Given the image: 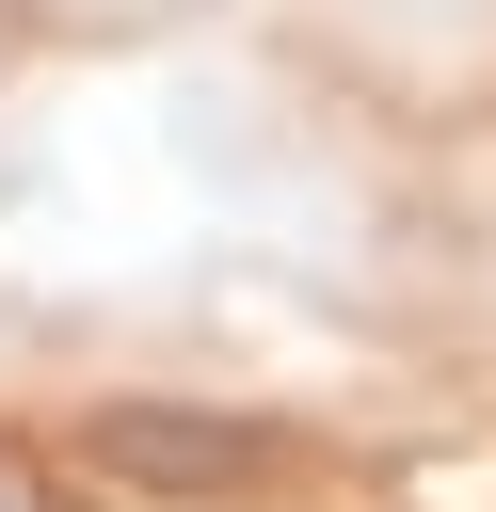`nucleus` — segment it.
Segmentation results:
<instances>
[{
    "instance_id": "1",
    "label": "nucleus",
    "mask_w": 496,
    "mask_h": 512,
    "mask_svg": "<svg viewBox=\"0 0 496 512\" xmlns=\"http://www.w3.org/2000/svg\"><path fill=\"white\" fill-rule=\"evenodd\" d=\"M0 512H32V496H16V480H0Z\"/></svg>"
}]
</instances>
